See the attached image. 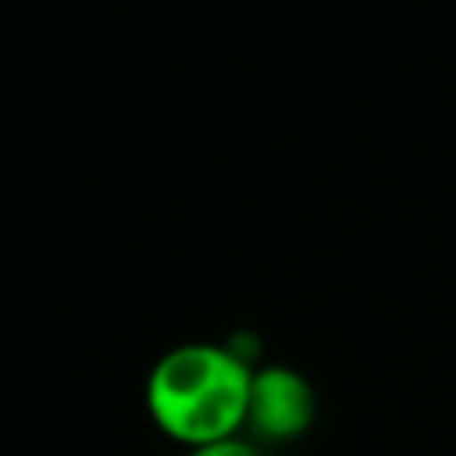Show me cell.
I'll use <instances>...</instances> for the list:
<instances>
[{
    "instance_id": "cell-1",
    "label": "cell",
    "mask_w": 456,
    "mask_h": 456,
    "mask_svg": "<svg viewBox=\"0 0 456 456\" xmlns=\"http://www.w3.org/2000/svg\"><path fill=\"white\" fill-rule=\"evenodd\" d=\"M249 381L253 370L235 349L185 342L153 363L146 378V410L167 438L200 449L235 438L239 428H246Z\"/></svg>"
},
{
    "instance_id": "cell-2",
    "label": "cell",
    "mask_w": 456,
    "mask_h": 456,
    "mask_svg": "<svg viewBox=\"0 0 456 456\" xmlns=\"http://www.w3.org/2000/svg\"><path fill=\"white\" fill-rule=\"evenodd\" d=\"M314 388L292 367H260L249 381L246 428L264 442H285L310 428L314 420Z\"/></svg>"
},
{
    "instance_id": "cell-3",
    "label": "cell",
    "mask_w": 456,
    "mask_h": 456,
    "mask_svg": "<svg viewBox=\"0 0 456 456\" xmlns=\"http://www.w3.org/2000/svg\"><path fill=\"white\" fill-rule=\"evenodd\" d=\"M189 456H264V452L235 435V438H224V442H210V445L189 449Z\"/></svg>"
}]
</instances>
